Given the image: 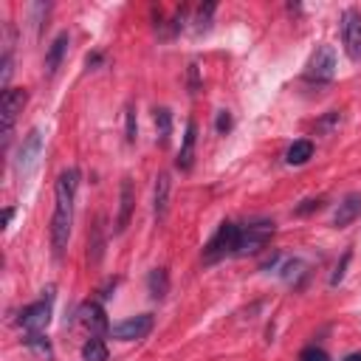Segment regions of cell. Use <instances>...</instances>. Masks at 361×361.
Listing matches in <instances>:
<instances>
[{
  "mask_svg": "<svg viewBox=\"0 0 361 361\" xmlns=\"http://www.w3.org/2000/svg\"><path fill=\"white\" fill-rule=\"evenodd\" d=\"M76 186H79V169H65L56 178L54 186V217H51V245L54 254L62 257L71 226H73V200H76Z\"/></svg>",
  "mask_w": 361,
  "mask_h": 361,
  "instance_id": "6da1fadb",
  "label": "cell"
},
{
  "mask_svg": "<svg viewBox=\"0 0 361 361\" xmlns=\"http://www.w3.org/2000/svg\"><path fill=\"white\" fill-rule=\"evenodd\" d=\"M237 237H240V226L223 220L220 228H217V231L212 234V240L206 243L203 259H206V262H217V259H223V257H228V254H237Z\"/></svg>",
  "mask_w": 361,
  "mask_h": 361,
  "instance_id": "7a4b0ae2",
  "label": "cell"
},
{
  "mask_svg": "<svg viewBox=\"0 0 361 361\" xmlns=\"http://www.w3.org/2000/svg\"><path fill=\"white\" fill-rule=\"evenodd\" d=\"M274 234V220H254L240 226V237H237V257L245 254H257L259 248H265V243Z\"/></svg>",
  "mask_w": 361,
  "mask_h": 361,
  "instance_id": "3957f363",
  "label": "cell"
},
{
  "mask_svg": "<svg viewBox=\"0 0 361 361\" xmlns=\"http://www.w3.org/2000/svg\"><path fill=\"white\" fill-rule=\"evenodd\" d=\"M39 155H42V130L34 127V130H28V135L23 138V144H20V149H17V158H14V169H17V175H20L23 180L31 178V172H34L37 164H39Z\"/></svg>",
  "mask_w": 361,
  "mask_h": 361,
  "instance_id": "277c9868",
  "label": "cell"
},
{
  "mask_svg": "<svg viewBox=\"0 0 361 361\" xmlns=\"http://www.w3.org/2000/svg\"><path fill=\"white\" fill-rule=\"evenodd\" d=\"M305 76L310 82H330L336 76V48L333 45H319L307 62Z\"/></svg>",
  "mask_w": 361,
  "mask_h": 361,
  "instance_id": "5b68a950",
  "label": "cell"
},
{
  "mask_svg": "<svg viewBox=\"0 0 361 361\" xmlns=\"http://www.w3.org/2000/svg\"><path fill=\"white\" fill-rule=\"evenodd\" d=\"M25 102H28V93H25L23 87H8V90L3 93V99H0V124H3V141H8V133H11L14 121H17V116L23 113Z\"/></svg>",
  "mask_w": 361,
  "mask_h": 361,
  "instance_id": "8992f818",
  "label": "cell"
},
{
  "mask_svg": "<svg viewBox=\"0 0 361 361\" xmlns=\"http://www.w3.org/2000/svg\"><path fill=\"white\" fill-rule=\"evenodd\" d=\"M341 42L353 62H361V11L347 8L341 14Z\"/></svg>",
  "mask_w": 361,
  "mask_h": 361,
  "instance_id": "52a82bcc",
  "label": "cell"
},
{
  "mask_svg": "<svg viewBox=\"0 0 361 361\" xmlns=\"http://www.w3.org/2000/svg\"><path fill=\"white\" fill-rule=\"evenodd\" d=\"M149 330H152V316H149V313L130 316V319H124V322H118V324L110 327L113 338H118V341H138V338H144Z\"/></svg>",
  "mask_w": 361,
  "mask_h": 361,
  "instance_id": "ba28073f",
  "label": "cell"
},
{
  "mask_svg": "<svg viewBox=\"0 0 361 361\" xmlns=\"http://www.w3.org/2000/svg\"><path fill=\"white\" fill-rule=\"evenodd\" d=\"M20 327L28 333V336H34V333H42L45 327H48V322H51V302H34V305H28L23 313H20Z\"/></svg>",
  "mask_w": 361,
  "mask_h": 361,
  "instance_id": "9c48e42d",
  "label": "cell"
},
{
  "mask_svg": "<svg viewBox=\"0 0 361 361\" xmlns=\"http://www.w3.org/2000/svg\"><path fill=\"white\" fill-rule=\"evenodd\" d=\"M76 316H79V324H85L90 330V336H99V333L110 330V322H107V316H104V310H102L99 302H85L76 310Z\"/></svg>",
  "mask_w": 361,
  "mask_h": 361,
  "instance_id": "30bf717a",
  "label": "cell"
},
{
  "mask_svg": "<svg viewBox=\"0 0 361 361\" xmlns=\"http://www.w3.org/2000/svg\"><path fill=\"white\" fill-rule=\"evenodd\" d=\"M118 217H116V231L121 234L127 226H130V217H133V203H135V195H133V180L124 178L121 180V189H118Z\"/></svg>",
  "mask_w": 361,
  "mask_h": 361,
  "instance_id": "8fae6325",
  "label": "cell"
},
{
  "mask_svg": "<svg viewBox=\"0 0 361 361\" xmlns=\"http://www.w3.org/2000/svg\"><path fill=\"white\" fill-rule=\"evenodd\" d=\"M358 214H361V195L353 192V195H347V197L338 203V209H336V214H333V226H336V228H344V226H350Z\"/></svg>",
  "mask_w": 361,
  "mask_h": 361,
  "instance_id": "7c38bea8",
  "label": "cell"
},
{
  "mask_svg": "<svg viewBox=\"0 0 361 361\" xmlns=\"http://www.w3.org/2000/svg\"><path fill=\"white\" fill-rule=\"evenodd\" d=\"M68 45H71V37H68V31L56 34V39L48 45V54H45V73H48V76H54V73L59 71V65H62V56H65Z\"/></svg>",
  "mask_w": 361,
  "mask_h": 361,
  "instance_id": "4fadbf2b",
  "label": "cell"
},
{
  "mask_svg": "<svg viewBox=\"0 0 361 361\" xmlns=\"http://www.w3.org/2000/svg\"><path fill=\"white\" fill-rule=\"evenodd\" d=\"M195 144H197V124L195 121H186V133H183V144H180V152H178V169H192V161H195Z\"/></svg>",
  "mask_w": 361,
  "mask_h": 361,
  "instance_id": "5bb4252c",
  "label": "cell"
},
{
  "mask_svg": "<svg viewBox=\"0 0 361 361\" xmlns=\"http://www.w3.org/2000/svg\"><path fill=\"white\" fill-rule=\"evenodd\" d=\"M169 175L166 172H161L158 178H155V217L158 220H164L166 217V206H169Z\"/></svg>",
  "mask_w": 361,
  "mask_h": 361,
  "instance_id": "9a60e30c",
  "label": "cell"
},
{
  "mask_svg": "<svg viewBox=\"0 0 361 361\" xmlns=\"http://www.w3.org/2000/svg\"><path fill=\"white\" fill-rule=\"evenodd\" d=\"M310 158H313V144H310L307 138H302V141H293V144L288 147V152H285V161H288L290 166L307 164Z\"/></svg>",
  "mask_w": 361,
  "mask_h": 361,
  "instance_id": "2e32d148",
  "label": "cell"
},
{
  "mask_svg": "<svg viewBox=\"0 0 361 361\" xmlns=\"http://www.w3.org/2000/svg\"><path fill=\"white\" fill-rule=\"evenodd\" d=\"M147 285H149V296L152 299H164L166 290H169V276L164 268H152L149 276H147Z\"/></svg>",
  "mask_w": 361,
  "mask_h": 361,
  "instance_id": "e0dca14e",
  "label": "cell"
},
{
  "mask_svg": "<svg viewBox=\"0 0 361 361\" xmlns=\"http://www.w3.org/2000/svg\"><path fill=\"white\" fill-rule=\"evenodd\" d=\"M155 130H158V144L166 147L172 135V113L166 107H155Z\"/></svg>",
  "mask_w": 361,
  "mask_h": 361,
  "instance_id": "ac0fdd59",
  "label": "cell"
},
{
  "mask_svg": "<svg viewBox=\"0 0 361 361\" xmlns=\"http://www.w3.org/2000/svg\"><path fill=\"white\" fill-rule=\"evenodd\" d=\"M82 361H107V344L99 336H90L82 347Z\"/></svg>",
  "mask_w": 361,
  "mask_h": 361,
  "instance_id": "d6986e66",
  "label": "cell"
},
{
  "mask_svg": "<svg viewBox=\"0 0 361 361\" xmlns=\"http://www.w3.org/2000/svg\"><path fill=\"white\" fill-rule=\"evenodd\" d=\"M124 138H127V144H135V138H138V124H135V107L133 104H127V110H124Z\"/></svg>",
  "mask_w": 361,
  "mask_h": 361,
  "instance_id": "ffe728a7",
  "label": "cell"
},
{
  "mask_svg": "<svg viewBox=\"0 0 361 361\" xmlns=\"http://www.w3.org/2000/svg\"><path fill=\"white\" fill-rule=\"evenodd\" d=\"M299 361H330V355L322 347H305L299 353Z\"/></svg>",
  "mask_w": 361,
  "mask_h": 361,
  "instance_id": "44dd1931",
  "label": "cell"
},
{
  "mask_svg": "<svg viewBox=\"0 0 361 361\" xmlns=\"http://www.w3.org/2000/svg\"><path fill=\"white\" fill-rule=\"evenodd\" d=\"M214 3H206V6H200V11H197V31H206L209 28V20H212V14H214Z\"/></svg>",
  "mask_w": 361,
  "mask_h": 361,
  "instance_id": "7402d4cb",
  "label": "cell"
},
{
  "mask_svg": "<svg viewBox=\"0 0 361 361\" xmlns=\"http://www.w3.org/2000/svg\"><path fill=\"white\" fill-rule=\"evenodd\" d=\"M214 127H217V133H220V135H226V133L231 130V116H228V110H220V113H217Z\"/></svg>",
  "mask_w": 361,
  "mask_h": 361,
  "instance_id": "603a6c76",
  "label": "cell"
},
{
  "mask_svg": "<svg viewBox=\"0 0 361 361\" xmlns=\"http://www.w3.org/2000/svg\"><path fill=\"white\" fill-rule=\"evenodd\" d=\"M347 262H350V251L341 257V262H338V268H336V274L330 276V285H338L341 282V276H344V268H347Z\"/></svg>",
  "mask_w": 361,
  "mask_h": 361,
  "instance_id": "cb8c5ba5",
  "label": "cell"
},
{
  "mask_svg": "<svg viewBox=\"0 0 361 361\" xmlns=\"http://www.w3.org/2000/svg\"><path fill=\"white\" fill-rule=\"evenodd\" d=\"M299 271H302V262H299V259H293V262H288V265H285V271H282V276H285V279L290 282V279H293V276H296Z\"/></svg>",
  "mask_w": 361,
  "mask_h": 361,
  "instance_id": "d4e9b609",
  "label": "cell"
},
{
  "mask_svg": "<svg viewBox=\"0 0 361 361\" xmlns=\"http://www.w3.org/2000/svg\"><path fill=\"white\" fill-rule=\"evenodd\" d=\"M319 206H322V200H305V206H299L296 212H299V214H307V212H313V209H319Z\"/></svg>",
  "mask_w": 361,
  "mask_h": 361,
  "instance_id": "484cf974",
  "label": "cell"
},
{
  "mask_svg": "<svg viewBox=\"0 0 361 361\" xmlns=\"http://www.w3.org/2000/svg\"><path fill=\"white\" fill-rule=\"evenodd\" d=\"M11 217H14V209H3V226H8Z\"/></svg>",
  "mask_w": 361,
  "mask_h": 361,
  "instance_id": "4316f807",
  "label": "cell"
},
{
  "mask_svg": "<svg viewBox=\"0 0 361 361\" xmlns=\"http://www.w3.org/2000/svg\"><path fill=\"white\" fill-rule=\"evenodd\" d=\"M344 361H361V353H350V355H344Z\"/></svg>",
  "mask_w": 361,
  "mask_h": 361,
  "instance_id": "83f0119b",
  "label": "cell"
}]
</instances>
